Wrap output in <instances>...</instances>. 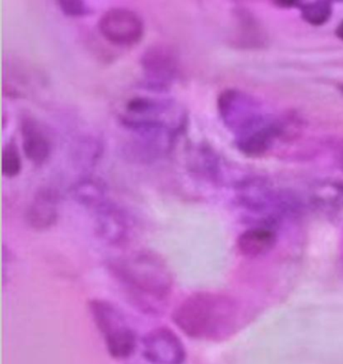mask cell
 Masks as SVG:
<instances>
[{"mask_svg":"<svg viewBox=\"0 0 343 364\" xmlns=\"http://www.w3.org/2000/svg\"><path fill=\"white\" fill-rule=\"evenodd\" d=\"M108 269L144 313L159 314L165 308L174 287L172 270L159 255L137 252L110 262Z\"/></svg>","mask_w":343,"mask_h":364,"instance_id":"obj_1","label":"cell"},{"mask_svg":"<svg viewBox=\"0 0 343 364\" xmlns=\"http://www.w3.org/2000/svg\"><path fill=\"white\" fill-rule=\"evenodd\" d=\"M172 319L189 338L218 342L240 327L241 306L226 294L197 291L176 306Z\"/></svg>","mask_w":343,"mask_h":364,"instance_id":"obj_2","label":"cell"},{"mask_svg":"<svg viewBox=\"0 0 343 364\" xmlns=\"http://www.w3.org/2000/svg\"><path fill=\"white\" fill-rule=\"evenodd\" d=\"M91 316L105 340L108 353L114 359H127L136 348L135 332L118 306L105 299L89 301Z\"/></svg>","mask_w":343,"mask_h":364,"instance_id":"obj_3","label":"cell"},{"mask_svg":"<svg viewBox=\"0 0 343 364\" xmlns=\"http://www.w3.org/2000/svg\"><path fill=\"white\" fill-rule=\"evenodd\" d=\"M218 110L226 127L236 139L245 137L270 120L262 112L259 102L242 91H223L218 97Z\"/></svg>","mask_w":343,"mask_h":364,"instance_id":"obj_4","label":"cell"},{"mask_svg":"<svg viewBox=\"0 0 343 364\" xmlns=\"http://www.w3.org/2000/svg\"><path fill=\"white\" fill-rule=\"evenodd\" d=\"M99 29L112 43L129 46L142 40L144 25L139 14L134 10L127 7H112L102 14Z\"/></svg>","mask_w":343,"mask_h":364,"instance_id":"obj_5","label":"cell"},{"mask_svg":"<svg viewBox=\"0 0 343 364\" xmlns=\"http://www.w3.org/2000/svg\"><path fill=\"white\" fill-rule=\"evenodd\" d=\"M144 357L152 364H184L186 350L181 338L168 327H157L142 338Z\"/></svg>","mask_w":343,"mask_h":364,"instance_id":"obj_6","label":"cell"},{"mask_svg":"<svg viewBox=\"0 0 343 364\" xmlns=\"http://www.w3.org/2000/svg\"><path fill=\"white\" fill-rule=\"evenodd\" d=\"M142 65L149 84L157 88H165L178 74V54L167 44H152L144 50Z\"/></svg>","mask_w":343,"mask_h":364,"instance_id":"obj_7","label":"cell"},{"mask_svg":"<svg viewBox=\"0 0 343 364\" xmlns=\"http://www.w3.org/2000/svg\"><path fill=\"white\" fill-rule=\"evenodd\" d=\"M97 212V230L102 240L112 245L125 242L130 225L127 216L116 206L105 202L95 210Z\"/></svg>","mask_w":343,"mask_h":364,"instance_id":"obj_8","label":"cell"},{"mask_svg":"<svg viewBox=\"0 0 343 364\" xmlns=\"http://www.w3.org/2000/svg\"><path fill=\"white\" fill-rule=\"evenodd\" d=\"M56 204L57 197L54 193L50 191H40L27 208V223L38 231L50 229L56 223L58 217Z\"/></svg>","mask_w":343,"mask_h":364,"instance_id":"obj_9","label":"cell"},{"mask_svg":"<svg viewBox=\"0 0 343 364\" xmlns=\"http://www.w3.org/2000/svg\"><path fill=\"white\" fill-rule=\"evenodd\" d=\"M22 136L23 149L27 159L35 165L46 163L51 154V142L37 122L29 118L24 119Z\"/></svg>","mask_w":343,"mask_h":364,"instance_id":"obj_10","label":"cell"},{"mask_svg":"<svg viewBox=\"0 0 343 364\" xmlns=\"http://www.w3.org/2000/svg\"><path fill=\"white\" fill-rule=\"evenodd\" d=\"M276 242V234L272 230L268 228H253L238 236L236 247L243 257L253 259L270 252Z\"/></svg>","mask_w":343,"mask_h":364,"instance_id":"obj_11","label":"cell"},{"mask_svg":"<svg viewBox=\"0 0 343 364\" xmlns=\"http://www.w3.org/2000/svg\"><path fill=\"white\" fill-rule=\"evenodd\" d=\"M73 196L76 201L93 210H97L102 204L107 202L105 200L103 185L100 184L97 181H93V178H86L78 183L73 187Z\"/></svg>","mask_w":343,"mask_h":364,"instance_id":"obj_12","label":"cell"},{"mask_svg":"<svg viewBox=\"0 0 343 364\" xmlns=\"http://www.w3.org/2000/svg\"><path fill=\"white\" fill-rule=\"evenodd\" d=\"M302 18L312 26H322L329 21L332 14V4L328 1H312L298 4Z\"/></svg>","mask_w":343,"mask_h":364,"instance_id":"obj_13","label":"cell"},{"mask_svg":"<svg viewBox=\"0 0 343 364\" xmlns=\"http://www.w3.org/2000/svg\"><path fill=\"white\" fill-rule=\"evenodd\" d=\"M1 168L3 173L8 178H14L22 170V159L20 151L14 141H9L3 149L1 154Z\"/></svg>","mask_w":343,"mask_h":364,"instance_id":"obj_14","label":"cell"},{"mask_svg":"<svg viewBox=\"0 0 343 364\" xmlns=\"http://www.w3.org/2000/svg\"><path fill=\"white\" fill-rule=\"evenodd\" d=\"M315 200L320 204L338 206L343 202V186L338 183H324L317 187Z\"/></svg>","mask_w":343,"mask_h":364,"instance_id":"obj_15","label":"cell"},{"mask_svg":"<svg viewBox=\"0 0 343 364\" xmlns=\"http://www.w3.org/2000/svg\"><path fill=\"white\" fill-rule=\"evenodd\" d=\"M60 9L70 16H82L90 14L88 4L82 0H60L58 1Z\"/></svg>","mask_w":343,"mask_h":364,"instance_id":"obj_16","label":"cell"},{"mask_svg":"<svg viewBox=\"0 0 343 364\" xmlns=\"http://www.w3.org/2000/svg\"><path fill=\"white\" fill-rule=\"evenodd\" d=\"M337 164H338L341 171L343 172V141L341 142L340 146H339L338 151H337Z\"/></svg>","mask_w":343,"mask_h":364,"instance_id":"obj_17","label":"cell"},{"mask_svg":"<svg viewBox=\"0 0 343 364\" xmlns=\"http://www.w3.org/2000/svg\"><path fill=\"white\" fill-rule=\"evenodd\" d=\"M336 36L339 38V39L342 40L343 41V20L342 22L338 25V27H337Z\"/></svg>","mask_w":343,"mask_h":364,"instance_id":"obj_18","label":"cell"}]
</instances>
